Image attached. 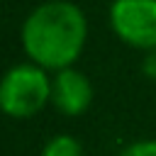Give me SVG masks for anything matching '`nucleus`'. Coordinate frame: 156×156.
I'll return each instance as SVG.
<instances>
[{"label":"nucleus","mask_w":156,"mask_h":156,"mask_svg":"<svg viewBox=\"0 0 156 156\" xmlns=\"http://www.w3.org/2000/svg\"><path fill=\"white\" fill-rule=\"evenodd\" d=\"M22 49L32 63L61 71L78 61L88 39L85 12L71 0H46L22 22Z\"/></svg>","instance_id":"1"},{"label":"nucleus","mask_w":156,"mask_h":156,"mask_svg":"<svg viewBox=\"0 0 156 156\" xmlns=\"http://www.w3.org/2000/svg\"><path fill=\"white\" fill-rule=\"evenodd\" d=\"M51 102V78L37 63H17L0 80V107L7 117L29 119Z\"/></svg>","instance_id":"2"},{"label":"nucleus","mask_w":156,"mask_h":156,"mask_svg":"<svg viewBox=\"0 0 156 156\" xmlns=\"http://www.w3.org/2000/svg\"><path fill=\"white\" fill-rule=\"evenodd\" d=\"M110 27L117 39L132 49H156V0H112Z\"/></svg>","instance_id":"3"},{"label":"nucleus","mask_w":156,"mask_h":156,"mask_svg":"<svg viewBox=\"0 0 156 156\" xmlns=\"http://www.w3.org/2000/svg\"><path fill=\"white\" fill-rule=\"evenodd\" d=\"M93 95L95 90H93L90 78L73 66L61 68L51 76V105L66 117L83 115L90 107Z\"/></svg>","instance_id":"4"},{"label":"nucleus","mask_w":156,"mask_h":156,"mask_svg":"<svg viewBox=\"0 0 156 156\" xmlns=\"http://www.w3.org/2000/svg\"><path fill=\"white\" fill-rule=\"evenodd\" d=\"M41 156H83V146L71 134H56L44 144Z\"/></svg>","instance_id":"5"},{"label":"nucleus","mask_w":156,"mask_h":156,"mask_svg":"<svg viewBox=\"0 0 156 156\" xmlns=\"http://www.w3.org/2000/svg\"><path fill=\"white\" fill-rule=\"evenodd\" d=\"M117 156H156V139H139L127 144Z\"/></svg>","instance_id":"6"},{"label":"nucleus","mask_w":156,"mask_h":156,"mask_svg":"<svg viewBox=\"0 0 156 156\" xmlns=\"http://www.w3.org/2000/svg\"><path fill=\"white\" fill-rule=\"evenodd\" d=\"M141 71L149 80L156 83V49L151 51H144V61H141Z\"/></svg>","instance_id":"7"}]
</instances>
